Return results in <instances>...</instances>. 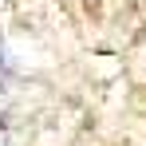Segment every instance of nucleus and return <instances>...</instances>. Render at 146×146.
I'll return each instance as SVG.
<instances>
[{"mask_svg":"<svg viewBox=\"0 0 146 146\" xmlns=\"http://www.w3.org/2000/svg\"><path fill=\"white\" fill-rule=\"evenodd\" d=\"M0 146H4V126H0Z\"/></svg>","mask_w":146,"mask_h":146,"instance_id":"nucleus-1","label":"nucleus"},{"mask_svg":"<svg viewBox=\"0 0 146 146\" xmlns=\"http://www.w3.org/2000/svg\"><path fill=\"white\" fill-rule=\"evenodd\" d=\"M4 4H8V0H0V8H4Z\"/></svg>","mask_w":146,"mask_h":146,"instance_id":"nucleus-2","label":"nucleus"}]
</instances>
